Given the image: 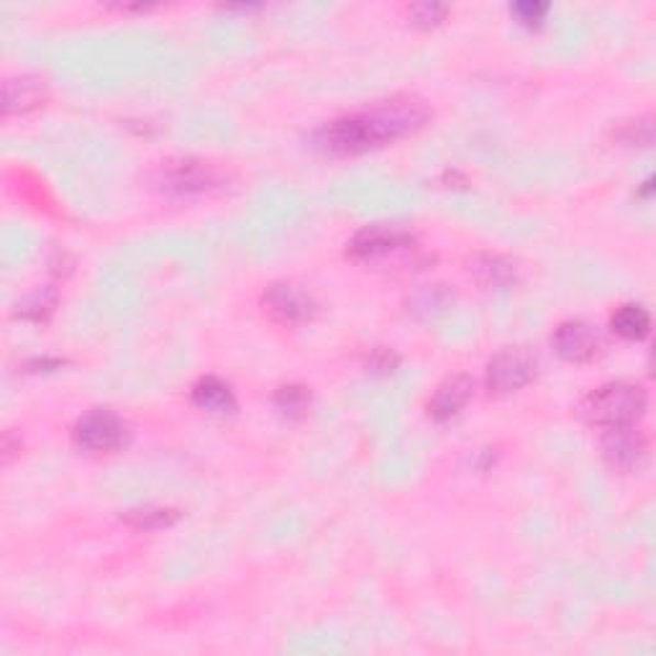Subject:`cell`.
Returning <instances> with one entry per match:
<instances>
[{
  "label": "cell",
  "mask_w": 656,
  "mask_h": 656,
  "mask_svg": "<svg viewBox=\"0 0 656 656\" xmlns=\"http://www.w3.org/2000/svg\"><path fill=\"white\" fill-rule=\"evenodd\" d=\"M475 396V380L469 375H452L438 385L429 400V415L438 423L452 421L454 415L465 411Z\"/></svg>",
  "instance_id": "obj_10"
},
{
  "label": "cell",
  "mask_w": 656,
  "mask_h": 656,
  "mask_svg": "<svg viewBox=\"0 0 656 656\" xmlns=\"http://www.w3.org/2000/svg\"><path fill=\"white\" fill-rule=\"evenodd\" d=\"M621 142L626 144H636V146H649L652 138H654V126H652V119H638V121H631L626 123V129L619 134Z\"/></svg>",
  "instance_id": "obj_21"
},
{
  "label": "cell",
  "mask_w": 656,
  "mask_h": 656,
  "mask_svg": "<svg viewBox=\"0 0 656 656\" xmlns=\"http://www.w3.org/2000/svg\"><path fill=\"white\" fill-rule=\"evenodd\" d=\"M446 13H449V5L434 3V0H426V3L411 5V11H408V19H411L413 26L431 29V26H438V23L446 19Z\"/></svg>",
  "instance_id": "obj_18"
},
{
  "label": "cell",
  "mask_w": 656,
  "mask_h": 656,
  "mask_svg": "<svg viewBox=\"0 0 656 656\" xmlns=\"http://www.w3.org/2000/svg\"><path fill=\"white\" fill-rule=\"evenodd\" d=\"M469 275L485 290H508L519 282V267L513 259L496 252H480L469 259Z\"/></svg>",
  "instance_id": "obj_11"
},
{
  "label": "cell",
  "mask_w": 656,
  "mask_h": 656,
  "mask_svg": "<svg viewBox=\"0 0 656 656\" xmlns=\"http://www.w3.org/2000/svg\"><path fill=\"white\" fill-rule=\"evenodd\" d=\"M400 365V357L392 349H388V346H377V349L369 352L367 357V369L373 375H390L396 373Z\"/></svg>",
  "instance_id": "obj_20"
},
{
  "label": "cell",
  "mask_w": 656,
  "mask_h": 656,
  "mask_svg": "<svg viewBox=\"0 0 656 656\" xmlns=\"http://www.w3.org/2000/svg\"><path fill=\"white\" fill-rule=\"evenodd\" d=\"M192 405L211 415H231L236 411V396L231 390L229 382H223L221 377L205 375L192 385L190 390Z\"/></svg>",
  "instance_id": "obj_13"
},
{
  "label": "cell",
  "mask_w": 656,
  "mask_h": 656,
  "mask_svg": "<svg viewBox=\"0 0 656 656\" xmlns=\"http://www.w3.org/2000/svg\"><path fill=\"white\" fill-rule=\"evenodd\" d=\"M121 519L136 531H162L173 526V523L180 519V513H177L175 508L142 505V508H131V511L123 513Z\"/></svg>",
  "instance_id": "obj_16"
},
{
  "label": "cell",
  "mask_w": 656,
  "mask_h": 656,
  "mask_svg": "<svg viewBox=\"0 0 656 656\" xmlns=\"http://www.w3.org/2000/svg\"><path fill=\"white\" fill-rule=\"evenodd\" d=\"M262 308L275 323L282 326H300V323H311L319 315L321 305L303 285L292 280L273 282L262 296Z\"/></svg>",
  "instance_id": "obj_7"
},
{
  "label": "cell",
  "mask_w": 656,
  "mask_h": 656,
  "mask_svg": "<svg viewBox=\"0 0 656 656\" xmlns=\"http://www.w3.org/2000/svg\"><path fill=\"white\" fill-rule=\"evenodd\" d=\"M611 331L615 336L626 338V342H642L652 331V313L638 303L621 305L611 315Z\"/></svg>",
  "instance_id": "obj_15"
},
{
  "label": "cell",
  "mask_w": 656,
  "mask_h": 656,
  "mask_svg": "<svg viewBox=\"0 0 656 656\" xmlns=\"http://www.w3.org/2000/svg\"><path fill=\"white\" fill-rule=\"evenodd\" d=\"M46 85L42 77L15 75L3 82V113H29L44 103Z\"/></svg>",
  "instance_id": "obj_12"
},
{
  "label": "cell",
  "mask_w": 656,
  "mask_h": 656,
  "mask_svg": "<svg viewBox=\"0 0 656 656\" xmlns=\"http://www.w3.org/2000/svg\"><path fill=\"white\" fill-rule=\"evenodd\" d=\"M511 13L515 15V21L523 23V26L534 29V26H542L546 13H549V3H542V0H521V3L511 5Z\"/></svg>",
  "instance_id": "obj_19"
},
{
  "label": "cell",
  "mask_w": 656,
  "mask_h": 656,
  "mask_svg": "<svg viewBox=\"0 0 656 656\" xmlns=\"http://www.w3.org/2000/svg\"><path fill=\"white\" fill-rule=\"evenodd\" d=\"M452 303L454 290H449V285H423V288H419L408 298V311H411L415 319L431 321L444 311H449Z\"/></svg>",
  "instance_id": "obj_14"
},
{
  "label": "cell",
  "mask_w": 656,
  "mask_h": 656,
  "mask_svg": "<svg viewBox=\"0 0 656 656\" xmlns=\"http://www.w3.org/2000/svg\"><path fill=\"white\" fill-rule=\"evenodd\" d=\"M415 249V236L403 226L392 223H375V226L359 229L346 244V257L359 265H380L385 259H396L400 254Z\"/></svg>",
  "instance_id": "obj_4"
},
{
  "label": "cell",
  "mask_w": 656,
  "mask_h": 656,
  "mask_svg": "<svg viewBox=\"0 0 656 656\" xmlns=\"http://www.w3.org/2000/svg\"><path fill=\"white\" fill-rule=\"evenodd\" d=\"M275 408L288 421H300L311 408V390L305 385H282L275 392Z\"/></svg>",
  "instance_id": "obj_17"
},
{
  "label": "cell",
  "mask_w": 656,
  "mask_h": 656,
  "mask_svg": "<svg viewBox=\"0 0 656 656\" xmlns=\"http://www.w3.org/2000/svg\"><path fill=\"white\" fill-rule=\"evenodd\" d=\"M552 346L565 362L582 365V362H590L598 357L600 346H603V338H600L598 329L592 326V323L582 319H572V321L559 323V326L554 329Z\"/></svg>",
  "instance_id": "obj_8"
},
{
  "label": "cell",
  "mask_w": 656,
  "mask_h": 656,
  "mask_svg": "<svg viewBox=\"0 0 656 656\" xmlns=\"http://www.w3.org/2000/svg\"><path fill=\"white\" fill-rule=\"evenodd\" d=\"M431 115V105L419 96L382 98L323 123L313 131V146L331 157H354L415 134Z\"/></svg>",
  "instance_id": "obj_1"
},
{
  "label": "cell",
  "mask_w": 656,
  "mask_h": 656,
  "mask_svg": "<svg viewBox=\"0 0 656 656\" xmlns=\"http://www.w3.org/2000/svg\"><path fill=\"white\" fill-rule=\"evenodd\" d=\"M536 373L538 357L534 349H529V346H505L488 362L485 385L496 396H508V392H515L534 382Z\"/></svg>",
  "instance_id": "obj_5"
},
{
  "label": "cell",
  "mask_w": 656,
  "mask_h": 656,
  "mask_svg": "<svg viewBox=\"0 0 656 656\" xmlns=\"http://www.w3.org/2000/svg\"><path fill=\"white\" fill-rule=\"evenodd\" d=\"M154 185L173 198H196L221 190L226 185V177L211 162L173 159L162 162L157 175H154Z\"/></svg>",
  "instance_id": "obj_3"
},
{
  "label": "cell",
  "mask_w": 656,
  "mask_h": 656,
  "mask_svg": "<svg viewBox=\"0 0 656 656\" xmlns=\"http://www.w3.org/2000/svg\"><path fill=\"white\" fill-rule=\"evenodd\" d=\"M646 413V392L634 382H608L582 398L580 419L598 429L636 426Z\"/></svg>",
  "instance_id": "obj_2"
},
{
  "label": "cell",
  "mask_w": 656,
  "mask_h": 656,
  "mask_svg": "<svg viewBox=\"0 0 656 656\" xmlns=\"http://www.w3.org/2000/svg\"><path fill=\"white\" fill-rule=\"evenodd\" d=\"M605 434L600 436V452H603V459L613 469H621V472H629V469L638 467L646 457V438L642 431L634 426H621V429H603Z\"/></svg>",
  "instance_id": "obj_9"
},
{
  "label": "cell",
  "mask_w": 656,
  "mask_h": 656,
  "mask_svg": "<svg viewBox=\"0 0 656 656\" xmlns=\"http://www.w3.org/2000/svg\"><path fill=\"white\" fill-rule=\"evenodd\" d=\"M129 429L111 408H90L77 419L73 429L75 444L92 454H113L126 444Z\"/></svg>",
  "instance_id": "obj_6"
}]
</instances>
